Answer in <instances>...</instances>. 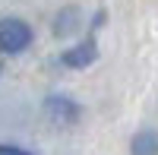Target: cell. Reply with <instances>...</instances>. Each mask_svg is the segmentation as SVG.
<instances>
[{"label":"cell","mask_w":158,"mask_h":155,"mask_svg":"<svg viewBox=\"0 0 158 155\" xmlns=\"http://www.w3.org/2000/svg\"><path fill=\"white\" fill-rule=\"evenodd\" d=\"M32 44V29L22 19H0V54H22Z\"/></svg>","instance_id":"cell-1"},{"label":"cell","mask_w":158,"mask_h":155,"mask_svg":"<svg viewBox=\"0 0 158 155\" xmlns=\"http://www.w3.org/2000/svg\"><path fill=\"white\" fill-rule=\"evenodd\" d=\"M44 114H48V120L57 124V127H73L82 111H79V105L73 98H67V95H51L44 101Z\"/></svg>","instance_id":"cell-2"},{"label":"cell","mask_w":158,"mask_h":155,"mask_svg":"<svg viewBox=\"0 0 158 155\" xmlns=\"http://www.w3.org/2000/svg\"><path fill=\"white\" fill-rule=\"evenodd\" d=\"M95 57H98V48H95V41H82V44L70 48V51H63L60 63H63V67H73V70H82V67H89V63L95 60Z\"/></svg>","instance_id":"cell-3"},{"label":"cell","mask_w":158,"mask_h":155,"mask_svg":"<svg viewBox=\"0 0 158 155\" xmlns=\"http://www.w3.org/2000/svg\"><path fill=\"white\" fill-rule=\"evenodd\" d=\"M130 152H133V155H158V133H155V130H142V133H136Z\"/></svg>","instance_id":"cell-4"},{"label":"cell","mask_w":158,"mask_h":155,"mask_svg":"<svg viewBox=\"0 0 158 155\" xmlns=\"http://www.w3.org/2000/svg\"><path fill=\"white\" fill-rule=\"evenodd\" d=\"M76 29V10H63L60 16H57V25H54V32L57 35H67Z\"/></svg>","instance_id":"cell-5"},{"label":"cell","mask_w":158,"mask_h":155,"mask_svg":"<svg viewBox=\"0 0 158 155\" xmlns=\"http://www.w3.org/2000/svg\"><path fill=\"white\" fill-rule=\"evenodd\" d=\"M0 155H35V152L22 149V146H10V143H0Z\"/></svg>","instance_id":"cell-6"},{"label":"cell","mask_w":158,"mask_h":155,"mask_svg":"<svg viewBox=\"0 0 158 155\" xmlns=\"http://www.w3.org/2000/svg\"><path fill=\"white\" fill-rule=\"evenodd\" d=\"M0 73H3V63H0Z\"/></svg>","instance_id":"cell-7"}]
</instances>
